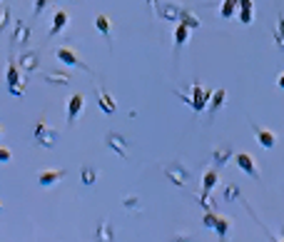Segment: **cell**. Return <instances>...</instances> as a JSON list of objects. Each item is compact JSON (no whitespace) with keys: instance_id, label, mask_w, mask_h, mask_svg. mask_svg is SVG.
Masks as SVG:
<instances>
[{"instance_id":"1","label":"cell","mask_w":284,"mask_h":242,"mask_svg":"<svg viewBox=\"0 0 284 242\" xmlns=\"http://www.w3.org/2000/svg\"><path fill=\"white\" fill-rule=\"evenodd\" d=\"M5 83H8V90H10V95H15V98H20L23 93H25V83L20 80V72H18V60H8V75H5Z\"/></svg>"},{"instance_id":"2","label":"cell","mask_w":284,"mask_h":242,"mask_svg":"<svg viewBox=\"0 0 284 242\" xmlns=\"http://www.w3.org/2000/svg\"><path fill=\"white\" fill-rule=\"evenodd\" d=\"M35 142L43 145V147H55V142H58V130H53L45 120H40V123L35 125Z\"/></svg>"},{"instance_id":"3","label":"cell","mask_w":284,"mask_h":242,"mask_svg":"<svg viewBox=\"0 0 284 242\" xmlns=\"http://www.w3.org/2000/svg\"><path fill=\"white\" fill-rule=\"evenodd\" d=\"M165 175H167V180H172V185H177V187L187 185V180H189V170L182 168V163H170V165H165Z\"/></svg>"},{"instance_id":"4","label":"cell","mask_w":284,"mask_h":242,"mask_svg":"<svg viewBox=\"0 0 284 242\" xmlns=\"http://www.w3.org/2000/svg\"><path fill=\"white\" fill-rule=\"evenodd\" d=\"M105 142H107V147L117 155V157H123V160H127V140L123 138V135H117V133H107V138H105Z\"/></svg>"},{"instance_id":"5","label":"cell","mask_w":284,"mask_h":242,"mask_svg":"<svg viewBox=\"0 0 284 242\" xmlns=\"http://www.w3.org/2000/svg\"><path fill=\"white\" fill-rule=\"evenodd\" d=\"M210 98H212V93H210V90H202V85H199V83H194V85H192V98H189V105H192L197 112H202V110L207 107Z\"/></svg>"},{"instance_id":"6","label":"cell","mask_w":284,"mask_h":242,"mask_svg":"<svg viewBox=\"0 0 284 242\" xmlns=\"http://www.w3.org/2000/svg\"><path fill=\"white\" fill-rule=\"evenodd\" d=\"M55 58L63 63V65H70V68H80V70H85V72H90V68L83 63V60H80L70 48H58V53H55Z\"/></svg>"},{"instance_id":"7","label":"cell","mask_w":284,"mask_h":242,"mask_svg":"<svg viewBox=\"0 0 284 242\" xmlns=\"http://www.w3.org/2000/svg\"><path fill=\"white\" fill-rule=\"evenodd\" d=\"M83 110H85V98H83V93H75L67 103V125H75L77 115Z\"/></svg>"},{"instance_id":"8","label":"cell","mask_w":284,"mask_h":242,"mask_svg":"<svg viewBox=\"0 0 284 242\" xmlns=\"http://www.w3.org/2000/svg\"><path fill=\"white\" fill-rule=\"evenodd\" d=\"M234 160H237V168H239L242 173H247V175L254 177V180L259 177V173H257V168H254V157H252L250 152H239Z\"/></svg>"},{"instance_id":"9","label":"cell","mask_w":284,"mask_h":242,"mask_svg":"<svg viewBox=\"0 0 284 242\" xmlns=\"http://www.w3.org/2000/svg\"><path fill=\"white\" fill-rule=\"evenodd\" d=\"M217 170H207L205 173V177H202V197H199V203L205 205V207H210V203H207V197H210V190L217 185Z\"/></svg>"},{"instance_id":"10","label":"cell","mask_w":284,"mask_h":242,"mask_svg":"<svg viewBox=\"0 0 284 242\" xmlns=\"http://www.w3.org/2000/svg\"><path fill=\"white\" fill-rule=\"evenodd\" d=\"M18 68H23V72H35V70L40 68V55H37L35 50L23 53V55L18 58Z\"/></svg>"},{"instance_id":"11","label":"cell","mask_w":284,"mask_h":242,"mask_svg":"<svg viewBox=\"0 0 284 242\" xmlns=\"http://www.w3.org/2000/svg\"><path fill=\"white\" fill-rule=\"evenodd\" d=\"M97 105H100V110H102L105 115H112V112L117 110L115 98H112L107 90H102V88H97Z\"/></svg>"},{"instance_id":"12","label":"cell","mask_w":284,"mask_h":242,"mask_svg":"<svg viewBox=\"0 0 284 242\" xmlns=\"http://www.w3.org/2000/svg\"><path fill=\"white\" fill-rule=\"evenodd\" d=\"M63 170H43V173H40L37 175V182L40 185H43V187H50V185H55L58 180H63Z\"/></svg>"},{"instance_id":"13","label":"cell","mask_w":284,"mask_h":242,"mask_svg":"<svg viewBox=\"0 0 284 242\" xmlns=\"http://www.w3.org/2000/svg\"><path fill=\"white\" fill-rule=\"evenodd\" d=\"M254 135H257V142H259L262 147H267V150H272V147H274L277 135H274L272 130H264V128H257V125H254Z\"/></svg>"},{"instance_id":"14","label":"cell","mask_w":284,"mask_h":242,"mask_svg":"<svg viewBox=\"0 0 284 242\" xmlns=\"http://www.w3.org/2000/svg\"><path fill=\"white\" fill-rule=\"evenodd\" d=\"M67 23H70V15H67L65 10H58V13H55V18H53V28H50V35H60V33L67 28Z\"/></svg>"},{"instance_id":"15","label":"cell","mask_w":284,"mask_h":242,"mask_svg":"<svg viewBox=\"0 0 284 242\" xmlns=\"http://www.w3.org/2000/svg\"><path fill=\"white\" fill-rule=\"evenodd\" d=\"M229 227H232V220H229L227 215H215V225H212V230H215L222 240L229 235Z\"/></svg>"},{"instance_id":"16","label":"cell","mask_w":284,"mask_h":242,"mask_svg":"<svg viewBox=\"0 0 284 242\" xmlns=\"http://www.w3.org/2000/svg\"><path fill=\"white\" fill-rule=\"evenodd\" d=\"M95 28H97V30H100L105 37H107V43L112 45V25H110V18L100 13V15L95 18Z\"/></svg>"},{"instance_id":"17","label":"cell","mask_w":284,"mask_h":242,"mask_svg":"<svg viewBox=\"0 0 284 242\" xmlns=\"http://www.w3.org/2000/svg\"><path fill=\"white\" fill-rule=\"evenodd\" d=\"M28 37H30V28L23 25V20H15V35H13V43H28Z\"/></svg>"},{"instance_id":"18","label":"cell","mask_w":284,"mask_h":242,"mask_svg":"<svg viewBox=\"0 0 284 242\" xmlns=\"http://www.w3.org/2000/svg\"><path fill=\"white\" fill-rule=\"evenodd\" d=\"M224 98H227V90H224V88L217 90V93H212V98H210V100H212V103H210V115H212V117H215L217 110L224 105Z\"/></svg>"},{"instance_id":"19","label":"cell","mask_w":284,"mask_h":242,"mask_svg":"<svg viewBox=\"0 0 284 242\" xmlns=\"http://www.w3.org/2000/svg\"><path fill=\"white\" fill-rule=\"evenodd\" d=\"M180 13H182V10H180L177 5H172V3H167V5L159 8V18H162V20H180Z\"/></svg>"},{"instance_id":"20","label":"cell","mask_w":284,"mask_h":242,"mask_svg":"<svg viewBox=\"0 0 284 242\" xmlns=\"http://www.w3.org/2000/svg\"><path fill=\"white\" fill-rule=\"evenodd\" d=\"M45 83H50V85H70V75H65V72H48L45 75Z\"/></svg>"},{"instance_id":"21","label":"cell","mask_w":284,"mask_h":242,"mask_svg":"<svg viewBox=\"0 0 284 242\" xmlns=\"http://www.w3.org/2000/svg\"><path fill=\"white\" fill-rule=\"evenodd\" d=\"M229 157H232V147H229V145H224V147H217V150L212 152V160H215V165H224Z\"/></svg>"},{"instance_id":"22","label":"cell","mask_w":284,"mask_h":242,"mask_svg":"<svg viewBox=\"0 0 284 242\" xmlns=\"http://www.w3.org/2000/svg\"><path fill=\"white\" fill-rule=\"evenodd\" d=\"M187 37H189V28H187L185 23H180L177 30H175V43H177V48H182V45L187 43Z\"/></svg>"},{"instance_id":"23","label":"cell","mask_w":284,"mask_h":242,"mask_svg":"<svg viewBox=\"0 0 284 242\" xmlns=\"http://www.w3.org/2000/svg\"><path fill=\"white\" fill-rule=\"evenodd\" d=\"M112 227H110V220H102L97 225V240H112Z\"/></svg>"},{"instance_id":"24","label":"cell","mask_w":284,"mask_h":242,"mask_svg":"<svg viewBox=\"0 0 284 242\" xmlns=\"http://www.w3.org/2000/svg\"><path fill=\"white\" fill-rule=\"evenodd\" d=\"M80 177H83L85 185H95V180H97V170H95V168H83V170H80Z\"/></svg>"},{"instance_id":"25","label":"cell","mask_w":284,"mask_h":242,"mask_svg":"<svg viewBox=\"0 0 284 242\" xmlns=\"http://www.w3.org/2000/svg\"><path fill=\"white\" fill-rule=\"evenodd\" d=\"M180 23H185L187 28H199V20H197V15H192L189 10H182V13H180Z\"/></svg>"},{"instance_id":"26","label":"cell","mask_w":284,"mask_h":242,"mask_svg":"<svg viewBox=\"0 0 284 242\" xmlns=\"http://www.w3.org/2000/svg\"><path fill=\"white\" fill-rule=\"evenodd\" d=\"M8 25H10V8L3 5V8H0V33H3Z\"/></svg>"},{"instance_id":"27","label":"cell","mask_w":284,"mask_h":242,"mask_svg":"<svg viewBox=\"0 0 284 242\" xmlns=\"http://www.w3.org/2000/svg\"><path fill=\"white\" fill-rule=\"evenodd\" d=\"M222 200H227V203H234V200H242V195H239V190H237L234 185H229V187L224 190Z\"/></svg>"},{"instance_id":"28","label":"cell","mask_w":284,"mask_h":242,"mask_svg":"<svg viewBox=\"0 0 284 242\" xmlns=\"http://www.w3.org/2000/svg\"><path fill=\"white\" fill-rule=\"evenodd\" d=\"M234 8H237V0H224V3H222V15H224V18H232V15H234Z\"/></svg>"},{"instance_id":"29","label":"cell","mask_w":284,"mask_h":242,"mask_svg":"<svg viewBox=\"0 0 284 242\" xmlns=\"http://www.w3.org/2000/svg\"><path fill=\"white\" fill-rule=\"evenodd\" d=\"M48 3H50V0H35V10H32V15L40 18V15H43V10L48 8Z\"/></svg>"},{"instance_id":"30","label":"cell","mask_w":284,"mask_h":242,"mask_svg":"<svg viewBox=\"0 0 284 242\" xmlns=\"http://www.w3.org/2000/svg\"><path fill=\"white\" fill-rule=\"evenodd\" d=\"M239 18H242V23H245V25H250V23H252V5H250V8H242V10H239Z\"/></svg>"},{"instance_id":"31","label":"cell","mask_w":284,"mask_h":242,"mask_svg":"<svg viewBox=\"0 0 284 242\" xmlns=\"http://www.w3.org/2000/svg\"><path fill=\"white\" fill-rule=\"evenodd\" d=\"M10 157H13V155H10L8 147H0V163H10Z\"/></svg>"},{"instance_id":"32","label":"cell","mask_w":284,"mask_h":242,"mask_svg":"<svg viewBox=\"0 0 284 242\" xmlns=\"http://www.w3.org/2000/svg\"><path fill=\"white\" fill-rule=\"evenodd\" d=\"M140 203H137V197L135 195H130V197H125V207H130V210H135Z\"/></svg>"},{"instance_id":"33","label":"cell","mask_w":284,"mask_h":242,"mask_svg":"<svg viewBox=\"0 0 284 242\" xmlns=\"http://www.w3.org/2000/svg\"><path fill=\"white\" fill-rule=\"evenodd\" d=\"M202 222H205V227H212L215 225V212H207L205 217H202Z\"/></svg>"},{"instance_id":"34","label":"cell","mask_w":284,"mask_h":242,"mask_svg":"<svg viewBox=\"0 0 284 242\" xmlns=\"http://www.w3.org/2000/svg\"><path fill=\"white\" fill-rule=\"evenodd\" d=\"M145 3L150 5V10H152L155 15H159V3H157V0H145Z\"/></svg>"},{"instance_id":"35","label":"cell","mask_w":284,"mask_h":242,"mask_svg":"<svg viewBox=\"0 0 284 242\" xmlns=\"http://www.w3.org/2000/svg\"><path fill=\"white\" fill-rule=\"evenodd\" d=\"M277 33L284 35V15H279V25H277Z\"/></svg>"},{"instance_id":"36","label":"cell","mask_w":284,"mask_h":242,"mask_svg":"<svg viewBox=\"0 0 284 242\" xmlns=\"http://www.w3.org/2000/svg\"><path fill=\"white\" fill-rule=\"evenodd\" d=\"M277 48L284 50V35H279V33H277Z\"/></svg>"},{"instance_id":"37","label":"cell","mask_w":284,"mask_h":242,"mask_svg":"<svg viewBox=\"0 0 284 242\" xmlns=\"http://www.w3.org/2000/svg\"><path fill=\"white\" fill-rule=\"evenodd\" d=\"M237 5H239V8H250L252 0H237Z\"/></svg>"},{"instance_id":"38","label":"cell","mask_w":284,"mask_h":242,"mask_svg":"<svg viewBox=\"0 0 284 242\" xmlns=\"http://www.w3.org/2000/svg\"><path fill=\"white\" fill-rule=\"evenodd\" d=\"M277 85H279V88H282V90H284V72H282V75H279V77H277Z\"/></svg>"},{"instance_id":"39","label":"cell","mask_w":284,"mask_h":242,"mask_svg":"<svg viewBox=\"0 0 284 242\" xmlns=\"http://www.w3.org/2000/svg\"><path fill=\"white\" fill-rule=\"evenodd\" d=\"M0 135H3V125H0Z\"/></svg>"},{"instance_id":"40","label":"cell","mask_w":284,"mask_h":242,"mask_svg":"<svg viewBox=\"0 0 284 242\" xmlns=\"http://www.w3.org/2000/svg\"><path fill=\"white\" fill-rule=\"evenodd\" d=\"M0 210H3V203H0Z\"/></svg>"}]
</instances>
